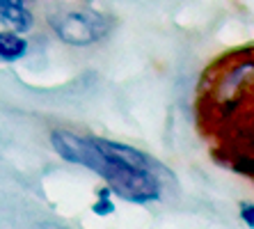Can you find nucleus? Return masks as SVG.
Masks as SVG:
<instances>
[{"instance_id":"obj_3","label":"nucleus","mask_w":254,"mask_h":229,"mask_svg":"<svg viewBox=\"0 0 254 229\" xmlns=\"http://www.w3.org/2000/svg\"><path fill=\"white\" fill-rule=\"evenodd\" d=\"M254 82V58H243L236 60L227 71H222L215 78V87H213V96L218 103L227 106V103H236L241 92L250 87Z\"/></svg>"},{"instance_id":"obj_7","label":"nucleus","mask_w":254,"mask_h":229,"mask_svg":"<svg viewBox=\"0 0 254 229\" xmlns=\"http://www.w3.org/2000/svg\"><path fill=\"white\" fill-rule=\"evenodd\" d=\"M238 213H241V220L245 225H248L250 229H254V202H241V209H238Z\"/></svg>"},{"instance_id":"obj_8","label":"nucleus","mask_w":254,"mask_h":229,"mask_svg":"<svg viewBox=\"0 0 254 229\" xmlns=\"http://www.w3.org/2000/svg\"><path fill=\"white\" fill-rule=\"evenodd\" d=\"M87 2H89V0H87Z\"/></svg>"},{"instance_id":"obj_5","label":"nucleus","mask_w":254,"mask_h":229,"mask_svg":"<svg viewBox=\"0 0 254 229\" xmlns=\"http://www.w3.org/2000/svg\"><path fill=\"white\" fill-rule=\"evenodd\" d=\"M30 53V41L25 35L14 30H0V65H14L21 62Z\"/></svg>"},{"instance_id":"obj_1","label":"nucleus","mask_w":254,"mask_h":229,"mask_svg":"<svg viewBox=\"0 0 254 229\" xmlns=\"http://www.w3.org/2000/svg\"><path fill=\"white\" fill-rule=\"evenodd\" d=\"M51 147L66 163L101 176L115 197L130 204H149L163 197L165 179H174L165 165L147 152L119 140L55 129Z\"/></svg>"},{"instance_id":"obj_4","label":"nucleus","mask_w":254,"mask_h":229,"mask_svg":"<svg viewBox=\"0 0 254 229\" xmlns=\"http://www.w3.org/2000/svg\"><path fill=\"white\" fill-rule=\"evenodd\" d=\"M0 25L28 35L35 28V14L28 7V0H0Z\"/></svg>"},{"instance_id":"obj_2","label":"nucleus","mask_w":254,"mask_h":229,"mask_svg":"<svg viewBox=\"0 0 254 229\" xmlns=\"http://www.w3.org/2000/svg\"><path fill=\"white\" fill-rule=\"evenodd\" d=\"M48 28L66 46L85 48L106 39L113 32L115 21L113 16L87 7H64L48 14Z\"/></svg>"},{"instance_id":"obj_6","label":"nucleus","mask_w":254,"mask_h":229,"mask_svg":"<svg viewBox=\"0 0 254 229\" xmlns=\"http://www.w3.org/2000/svg\"><path fill=\"white\" fill-rule=\"evenodd\" d=\"M92 211L96 213V216L106 218V216H113L115 213V202H113V190L108 188H99V193H96V202L94 206H92Z\"/></svg>"}]
</instances>
